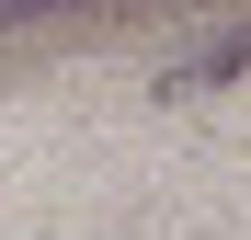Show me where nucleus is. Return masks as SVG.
Instances as JSON below:
<instances>
[{
  "label": "nucleus",
  "mask_w": 251,
  "mask_h": 240,
  "mask_svg": "<svg viewBox=\"0 0 251 240\" xmlns=\"http://www.w3.org/2000/svg\"><path fill=\"white\" fill-rule=\"evenodd\" d=\"M251 69V23H228V34H205V46H183L172 69H160V103H194V92H217V80H240Z\"/></svg>",
  "instance_id": "f257e3e1"
}]
</instances>
